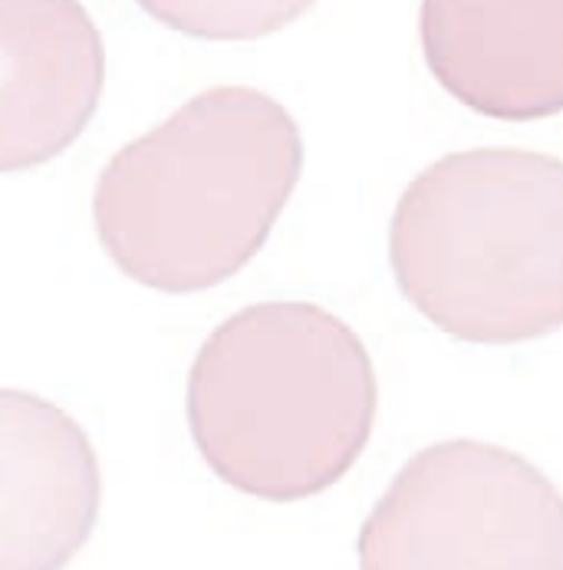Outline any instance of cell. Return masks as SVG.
Here are the masks:
<instances>
[{"mask_svg":"<svg viewBox=\"0 0 563 570\" xmlns=\"http://www.w3.org/2000/svg\"><path fill=\"white\" fill-rule=\"evenodd\" d=\"M389 261L403 297L465 343H527L563 326V159L472 149L403 191Z\"/></svg>","mask_w":563,"mask_h":570,"instance_id":"obj_3","label":"cell"},{"mask_svg":"<svg viewBox=\"0 0 563 570\" xmlns=\"http://www.w3.org/2000/svg\"><path fill=\"white\" fill-rule=\"evenodd\" d=\"M379 409L373 360L317 304H254L218 326L188 376V425L208 469L264 501L336 485Z\"/></svg>","mask_w":563,"mask_h":570,"instance_id":"obj_2","label":"cell"},{"mask_svg":"<svg viewBox=\"0 0 563 570\" xmlns=\"http://www.w3.org/2000/svg\"><path fill=\"white\" fill-rule=\"evenodd\" d=\"M102 479L77 419L0 390V570H63L99 518Z\"/></svg>","mask_w":563,"mask_h":570,"instance_id":"obj_6","label":"cell"},{"mask_svg":"<svg viewBox=\"0 0 563 570\" xmlns=\"http://www.w3.org/2000/svg\"><path fill=\"white\" fill-rule=\"evenodd\" d=\"M359 570H563V494L517 452L438 442L366 518Z\"/></svg>","mask_w":563,"mask_h":570,"instance_id":"obj_4","label":"cell"},{"mask_svg":"<svg viewBox=\"0 0 563 570\" xmlns=\"http://www.w3.org/2000/svg\"><path fill=\"white\" fill-rule=\"evenodd\" d=\"M106 82V47L80 0H0V171L67 153Z\"/></svg>","mask_w":563,"mask_h":570,"instance_id":"obj_5","label":"cell"},{"mask_svg":"<svg viewBox=\"0 0 563 570\" xmlns=\"http://www.w3.org/2000/svg\"><path fill=\"white\" fill-rule=\"evenodd\" d=\"M159 23L198 40H257L304 17L317 0H136Z\"/></svg>","mask_w":563,"mask_h":570,"instance_id":"obj_8","label":"cell"},{"mask_svg":"<svg viewBox=\"0 0 563 570\" xmlns=\"http://www.w3.org/2000/svg\"><path fill=\"white\" fill-rule=\"evenodd\" d=\"M300 171L304 139L277 99L250 86L205 89L102 168L99 245L142 287H218L270 238Z\"/></svg>","mask_w":563,"mask_h":570,"instance_id":"obj_1","label":"cell"},{"mask_svg":"<svg viewBox=\"0 0 563 570\" xmlns=\"http://www.w3.org/2000/svg\"><path fill=\"white\" fill-rule=\"evenodd\" d=\"M418 37L468 109L507 122L563 112V0H422Z\"/></svg>","mask_w":563,"mask_h":570,"instance_id":"obj_7","label":"cell"}]
</instances>
